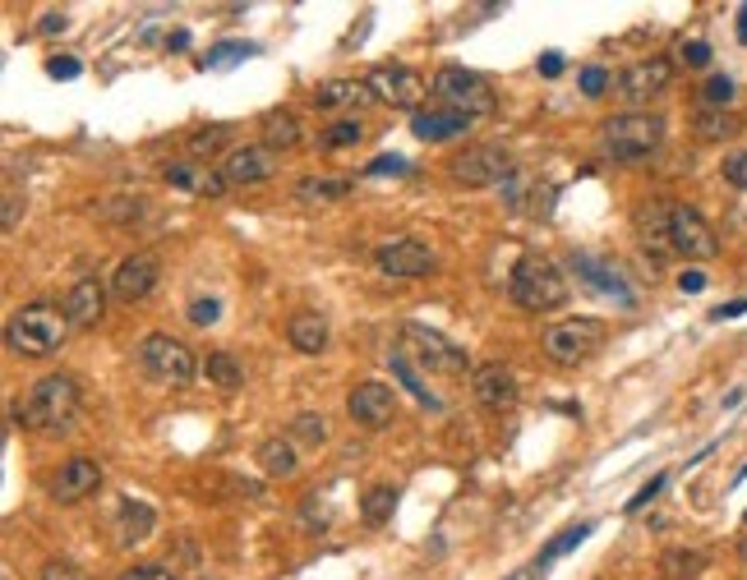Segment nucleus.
<instances>
[{"mask_svg":"<svg viewBox=\"0 0 747 580\" xmlns=\"http://www.w3.org/2000/svg\"><path fill=\"white\" fill-rule=\"evenodd\" d=\"M79 415V383L70 373H51L28 392V401L19 406V424L33 433H65Z\"/></svg>","mask_w":747,"mask_h":580,"instance_id":"1","label":"nucleus"},{"mask_svg":"<svg viewBox=\"0 0 747 580\" xmlns=\"http://www.w3.org/2000/svg\"><path fill=\"white\" fill-rule=\"evenodd\" d=\"M65 332H70V318H65V309L56 304H28L19 309L5 327V341L14 355H24V360H47L65 346Z\"/></svg>","mask_w":747,"mask_h":580,"instance_id":"2","label":"nucleus"},{"mask_svg":"<svg viewBox=\"0 0 747 580\" xmlns=\"http://www.w3.org/2000/svg\"><path fill=\"white\" fill-rule=\"evenodd\" d=\"M665 143V120L651 111H623L600 125V152L613 162H642Z\"/></svg>","mask_w":747,"mask_h":580,"instance_id":"3","label":"nucleus"},{"mask_svg":"<svg viewBox=\"0 0 747 580\" xmlns=\"http://www.w3.org/2000/svg\"><path fill=\"white\" fill-rule=\"evenodd\" d=\"M434 97H438V106H452V111H461V116H471V120H485V116L498 111V97H494L490 79L475 74V70H461V65H444V70L434 74Z\"/></svg>","mask_w":747,"mask_h":580,"instance_id":"4","label":"nucleus"},{"mask_svg":"<svg viewBox=\"0 0 747 580\" xmlns=\"http://www.w3.org/2000/svg\"><path fill=\"white\" fill-rule=\"evenodd\" d=\"M508 290H513V300H517L521 309H531V314H540V309H559V304L567 300V281H563V272H559V267L549 263V258H536V254L517 258Z\"/></svg>","mask_w":747,"mask_h":580,"instance_id":"5","label":"nucleus"},{"mask_svg":"<svg viewBox=\"0 0 747 580\" xmlns=\"http://www.w3.org/2000/svg\"><path fill=\"white\" fill-rule=\"evenodd\" d=\"M139 369L152 378V383L189 387L194 373H199V360L189 355V346L166 337V332H148V337L139 341Z\"/></svg>","mask_w":747,"mask_h":580,"instance_id":"6","label":"nucleus"},{"mask_svg":"<svg viewBox=\"0 0 747 580\" xmlns=\"http://www.w3.org/2000/svg\"><path fill=\"white\" fill-rule=\"evenodd\" d=\"M605 323L600 318H563V323H554L540 337V346H544V355L554 364H563V369H573V364H582V360H590L600 346H605Z\"/></svg>","mask_w":747,"mask_h":580,"instance_id":"7","label":"nucleus"},{"mask_svg":"<svg viewBox=\"0 0 747 580\" xmlns=\"http://www.w3.org/2000/svg\"><path fill=\"white\" fill-rule=\"evenodd\" d=\"M452 181L457 185H467V189H490V185H508L513 175H517V166H513V158L503 152L498 143H471L467 152H457L452 158Z\"/></svg>","mask_w":747,"mask_h":580,"instance_id":"8","label":"nucleus"},{"mask_svg":"<svg viewBox=\"0 0 747 580\" xmlns=\"http://www.w3.org/2000/svg\"><path fill=\"white\" fill-rule=\"evenodd\" d=\"M669 244H674V254H683V258H715L720 254V240L711 231V221L701 217L697 208H683V204H674Z\"/></svg>","mask_w":747,"mask_h":580,"instance_id":"9","label":"nucleus"},{"mask_svg":"<svg viewBox=\"0 0 747 580\" xmlns=\"http://www.w3.org/2000/svg\"><path fill=\"white\" fill-rule=\"evenodd\" d=\"M669 83H674V65L660 60V56H651V60H636V65H628V70H623L619 97L628 106H646V102H655L660 93H669Z\"/></svg>","mask_w":747,"mask_h":580,"instance_id":"10","label":"nucleus"},{"mask_svg":"<svg viewBox=\"0 0 747 580\" xmlns=\"http://www.w3.org/2000/svg\"><path fill=\"white\" fill-rule=\"evenodd\" d=\"M369 88H373V97L398 106V111H421V97L429 93L425 79L406 70V65H379V70L369 74Z\"/></svg>","mask_w":747,"mask_h":580,"instance_id":"11","label":"nucleus"},{"mask_svg":"<svg viewBox=\"0 0 747 580\" xmlns=\"http://www.w3.org/2000/svg\"><path fill=\"white\" fill-rule=\"evenodd\" d=\"M158 277H162L158 254H125V258L116 263V272H112V295H116L120 304H139L143 295H152Z\"/></svg>","mask_w":747,"mask_h":580,"instance_id":"12","label":"nucleus"},{"mask_svg":"<svg viewBox=\"0 0 747 580\" xmlns=\"http://www.w3.org/2000/svg\"><path fill=\"white\" fill-rule=\"evenodd\" d=\"M402 337L411 341V350L421 355V360L434 369V373H467V350L452 346L448 337H438V332L421 327V323H406Z\"/></svg>","mask_w":747,"mask_h":580,"instance_id":"13","label":"nucleus"},{"mask_svg":"<svg viewBox=\"0 0 747 580\" xmlns=\"http://www.w3.org/2000/svg\"><path fill=\"white\" fill-rule=\"evenodd\" d=\"M346 410L356 424H365V429H388V424L398 419V396H392L388 383H373L369 378V383H360L346 396Z\"/></svg>","mask_w":747,"mask_h":580,"instance_id":"14","label":"nucleus"},{"mask_svg":"<svg viewBox=\"0 0 747 580\" xmlns=\"http://www.w3.org/2000/svg\"><path fill=\"white\" fill-rule=\"evenodd\" d=\"M373 263H379V272L383 277H429L434 272V254H429V244H421V240H392V244H383L379 254H373Z\"/></svg>","mask_w":747,"mask_h":580,"instance_id":"15","label":"nucleus"},{"mask_svg":"<svg viewBox=\"0 0 747 580\" xmlns=\"http://www.w3.org/2000/svg\"><path fill=\"white\" fill-rule=\"evenodd\" d=\"M97 488H102V465L93 456H70L51 479V498L56 502H83L88 494H97Z\"/></svg>","mask_w":747,"mask_h":580,"instance_id":"16","label":"nucleus"},{"mask_svg":"<svg viewBox=\"0 0 747 580\" xmlns=\"http://www.w3.org/2000/svg\"><path fill=\"white\" fill-rule=\"evenodd\" d=\"M273 171H277V152L263 148V143L235 148L231 158L222 162V175L231 185H263V181H273Z\"/></svg>","mask_w":747,"mask_h":580,"instance_id":"17","label":"nucleus"},{"mask_svg":"<svg viewBox=\"0 0 747 580\" xmlns=\"http://www.w3.org/2000/svg\"><path fill=\"white\" fill-rule=\"evenodd\" d=\"M471 129V116H461L452 106H425L411 116V134L421 143H444V139H461Z\"/></svg>","mask_w":747,"mask_h":580,"instance_id":"18","label":"nucleus"},{"mask_svg":"<svg viewBox=\"0 0 747 580\" xmlns=\"http://www.w3.org/2000/svg\"><path fill=\"white\" fill-rule=\"evenodd\" d=\"M65 318H70V327H97L102 314H106V290L97 277H83L70 286V295H65Z\"/></svg>","mask_w":747,"mask_h":580,"instance_id":"19","label":"nucleus"},{"mask_svg":"<svg viewBox=\"0 0 747 580\" xmlns=\"http://www.w3.org/2000/svg\"><path fill=\"white\" fill-rule=\"evenodd\" d=\"M471 387L480 396V406H490V410H513L517 406V378H513V369H503V364H480L471 373Z\"/></svg>","mask_w":747,"mask_h":580,"instance_id":"20","label":"nucleus"},{"mask_svg":"<svg viewBox=\"0 0 747 580\" xmlns=\"http://www.w3.org/2000/svg\"><path fill=\"white\" fill-rule=\"evenodd\" d=\"M166 185L171 189H189V194H208V198H222L231 189V181L222 171H204L199 162H171L166 171Z\"/></svg>","mask_w":747,"mask_h":580,"instance_id":"21","label":"nucleus"},{"mask_svg":"<svg viewBox=\"0 0 747 580\" xmlns=\"http://www.w3.org/2000/svg\"><path fill=\"white\" fill-rule=\"evenodd\" d=\"M669 217H674V204H665V198H651V204L636 208V235H642V244L651 254H674Z\"/></svg>","mask_w":747,"mask_h":580,"instance_id":"22","label":"nucleus"},{"mask_svg":"<svg viewBox=\"0 0 747 580\" xmlns=\"http://www.w3.org/2000/svg\"><path fill=\"white\" fill-rule=\"evenodd\" d=\"M152 530H158V511H152L148 502H139V498H125L120 511H116V544L135 548V544L148 540Z\"/></svg>","mask_w":747,"mask_h":580,"instance_id":"23","label":"nucleus"},{"mask_svg":"<svg viewBox=\"0 0 747 580\" xmlns=\"http://www.w3.org/2000/svg\"><path fill=\"white\" fill-rule=\"evenodd\" d=\"M369 102H379V97H373V88H369V79H333V83H323L314 93V106H323V111H337V106L360 111Z\"/></svg>","mask_w":747,"mask_h":580,"instance_id":"24","label":"nucleus"},{"mask_svg":"<svg viewBox=\"0 0 747 580\" xmlns=\"http://www.w3.org/2000/svg\"><path fill=\"white\" fill-rule=\"evenodd\" d=\"M287 341L300 355H323L327 350V318L323 314H296L287 323Z\"/></svg>","mask_w":747,"mask_h":580,"instance_id":"25","label":"nucleus"},{"mask_svg":"<svg viewBox=\"0 0 747 580\" xmlns=\"http://www.w3.org/2000/svg\"><path fill=\"white\" fill-rule=\"evenodd\" d=\"M350 194V181L346 175H304L296 185V198L300 204H337V198Z\"/></svg>","mask_w":747,"mask_h":580,"instance_id":"26","label":"nucleus"},{"mask_svg":"<svg viewBox=\"0 0 747 580\" xmlns=\"http://www.w3.org/2000/svg\"><path fill=\"white\" fill-rule=\"evenodd\" d=\"M258 465H263V471H268L273 479H291V475L300 471V456H296V448H291L287 438H268V442L258 448Z\"/></svg>","mask_w":747,"mask_h":580,"instance_id":"27","label":"nucleus"},{"mask_svg":"<svg viewBox=\"0 0 747 580\" xmlns=\"http://www.w3.org/2000/svg\"><path fill=\"white\" fill-rule=\"evenodd\" d=\"M296 143H300V120L291 111H268V116H263V148L281 152V148H296Z\"/></svg>","mask_w":747,"mask_h":580,"instance_id":"28","label":"nucleus"},{"mask_svg":"<svg viewBox=\"0 0 747 580\" xmlns=\"http://www.w3.org/2000/svg\"><path fill=\"white\" fill-rule=\"evenodd\" d=\"M204 373H208V383H217L222 392H235L240 383H245V369H240V360L227 355V350H212L204 360Z\"/></svg>","mask_w":747,"mask_h":580,"instance_id":"29","label":"nucleus"},{"mask_svg":"<svg viewBox=\"0 0 747 580\" xmlns=\"http://www.w3.org/2000/svg\"><path fill=\"white\" fill-rule=\"evenodd\" d=\"M692 129H697V139H706V143H724V139H734L738 134V120L729 116V111H697V120H692Z\"/></svg>","mask_w":747,"mask_h":580,"instance_id":"30","label":"nucleus"},{"mask_svg":"<svg viewBox=\"0 0 747 580\" xmlns=\"http://www.w3.org/2000/svg\"><path fill=\"white\" fill-rule=\"evenodd\" d=\"M586 534H590V525H573V530H563L559 540H549V548L536 557V567H531V571H536V576H544V571H549V562H559L563 553H573L577 544H586Z\"/></svg>","mask_w":747,"mask_h":580,"instance_id":"31","label":"nucleus"},{"mask_svg":"<svg viewBox=\"0 0 747 580\" xmlns=\"http://www.w3.org/2000/svg\"><path fill=\"white\" fill-rule=\"evenodd\" d=\"M392 507H398V488H388V484H379V488H369L365 494V521L369 525H383V521H392Z\"/></svg>","mask_w":747,"mask_h":580,"instance_id":"32","label":"nucleus"},{"mask_svg":"<svg viewBox=\"0 0 747 580\" xmlns=\"http://www.w3.org/2000/svg\"><path fill=\"white\" fill-rule=\"evenodd\" d=\"M231 125H212V129H199V134H189V158H212L222 143H231Z\"/></svg>","mask_w":747,"mask_h":580,"instance_id":"33","label":"nucleus"},{"mask_svg":"<svg viewBox=\"0 0 747 580\" xmlns=\"http://www.w3.org/2000/svg\"><path fill=\"white\" fill-rule=\"evenodd\" d=\"M250 51H254L250 42H222V47H212L208 56H199V65H204V70H227V65H240Z\"/></svg>","mask_w":747,"mask_h":580,"instance_id":"34","label":"nucleus"},{"mask_svg":"<svg viewBox=\"0 0 747 580\" xmlns=\"http://www.w3.org/2000/svg\"><path fill=\"white\" fill-rule=\"evenodd\" d=\"M392 373H398V378H402V383H406V392H411L415 401H421V406H429V410L438 406V401H434V396L425 392V383H421V378H415V373H411V364H406V355H402V350H392Z\"/></svg>","mask_w":747,"mask_h":580,"instance_id":"35","label":"nucleus"},{"mask_svg":"<svg viewBox=\"0 0 747 580\" xmlns=\"http://www.w3.org/2000/svg\"><path fill=\"white\" fill-rule=\"evenodd\" d=\"M291 438H300V442H310V448H319V442L327 438V424H323V415H314V410L296 415V419H291Z\"/></svg>","mask_w":747,"mask_h":580,"instance_id":"36","label":"nucleus"},{"mask_svg":"<svg viewBox=\"0 0 747 580\" xmlns=\"http://www.w3.org/2000/svg\"><path fill=\"white\" fill-rule=\"evenodd\" d=\"M365 139V125L360 120H337L333 129H323V148H350Z\"/></svg>","mask_w":747,"mask_h":580,"instance_id":"37","label":"nucleus"},{"mask_svg":"<svg viewBox=\"0 0 747 580\" xmlns=\"http://www.w3.org/2000/svg\"><path fill=\"white\" fill-rule=\"evenodd\" d=\"M734 97H738V88H734V79H724V74L706 79V88H701V102H706L711 111H720V106H729Z\"/></svg>","mask_w":747,"mask_h":580,"instance_id":"38","label":"nucleus"},{"mask_svg":"<svg viewBox=\"0 0 747 580\" xmlns=\"http://www.w3.org/2000/svg\"><path fill=\"white\" fill-rule=\"evenodd\" d=\"M665 567H669V576H697L701 567H706V557L678 548V553H669V557H665Z\"/></svg>","mask_w":747,"mask_h":580,"instance_id":"39","label":"nucleus"},{"mask_svg":"<svg viewBox=\"0 0 747 580\" xmlns=\"http://www.w3.org/2000/svg\"><path fill=\"white\" fill-rule=\"evenodd\" d=\"M406 171H411V162L398 158V152H383V158H373V162L365 166V175H406Z\"/></svg>","mask_w":747,"mask_h":580,"instance_id":"40","label":"nucleus"},{"mask_svg":"<svg viewBox=\"0 0 747 580\" xmlns=\"http://www.w3.org/2000/svg\"><path fill=\"white\" fill-rule=\"evenodd\" d=\"M42 580H88V571L74 567V562H65V557H51V562L42 567Z\"/></svg>","mask_w":747,"mask_h":580,"instance_id":"41","label":"nucleus"},{"mask_svg":"<svg viewBox=\"0 0 747 580\" xmlns=\"http://www.w3.org/2000/svg\"><path fill=\"white\" fill-rule=\"evenodd\" d=\"M582 93H586V97H605V93H609V74L600 70V65L582 70Z\"/></svg>","mask_w":747,"mask_h":580,"instance_id":"42","label":"nucleus"},{"mask_svg":"<svg viewBox=\"0 0 747 580\" xmlns=\"http://www.w3.org/2000/svg\"><path fill=\"white\" fill-rule=\"evenodd\" d=\"M217 314H222V304H217V300H194V304H189V323H194V327H212Z\"/></svg>","mask_w":747,"mask_h":580,"instance_id":"43","label":"nucleus"},{"mask_svg":"<svg viewBox=\"0 0 747 580\" xmlns=\"http://www.w3.org/2000/svg\"><path fill=\"white\" fill-rule=\"evenodd\" d=\"M724 181L734 189H747V152H734V158H724Z\"/></svg>","mask_w":747,"mask_h":580,"instance_id":"44","label":"nucleus"},{"mask_svg":"<svg viewBox=\"0 0 747 580\" xmlns=\"http://www.w3.org/2000/svg\"><path fill=\"white\" fill-rule=\"evenodd\" d=\"M19 212H24V194L10 185V189H5V212H0V227L14 231V227H19Z\"/></svg>","mask_w":747,"mask_h":580,"instance_id":"45","label":"nucleus"},{"mask_svg":"<svg viewBox=\"0 0 747 580\" xmlns=\"http://www.w3.org/2000/svg\"><path fill=\"white\" fill-rule=\"evenodd\" d=\"M678 60L692 65V70H701V65H711V47H706V42H683V47H678Z\"/></svg>","mask_w":747,"mask_h":580,"instance_id":"46","label":"nucleus"},{"mask_svg":"<svg viewBox=\"0 0 747 580\" xmlns=\"http://www.w3.org/2000/svg\"><path fill=\"white\" fill-rule=\"evenodd\" d=\"M79 70H83V65H79L74 56H51V60H47V74H51V79H79Z\"/></svg>","mask_w":747,"mask_h":580,"instance_id":"47","label":"nucleus"},{"mask_svg":"<svg viewBox=\"0 0 747 580\" xmlns=\"http://www.w3.org/2000/svg\"><path fill=\"white\" fill-rule=\"evenodd\" d=\"M660 488H665V475H655L651 484H642V494H636V498L628 502V511H642V507H646V502H651L655 494H660Z\"/></svg>","mask_w":747,"mask_h":580,"instance_id":"48","label":"nucleus"},{"mask_svg":"<svg viewBox=\"0 0 747 580\" xmlns=\"http://www.w3.org/2000/svg\"><path fill=\"white\" fill-rule=\"evenodd\" d=\"M120 580H175L166 567H129Z\"/></svg>","mask_w":747,"mask_h":580,"instance_id":"49","label":"nucleus"},{"mask_svg":"<svg viewBox=\"0 0 747 580\" xmlns=\"http://www.w3.org/2000/svg\"><path fill=\"white\" fill-rule=\"evenodd\" d=\"M743 314H747V300H734V304H720L711 318H715V323H724V318H743Z\"/></svg>","mask_w":747,"mask_h":580,"instance_id":"50","label":"nucleus"},{"mask_svg":"<svg viewBox=\"0 0 747 580\" xmlns=\"http://www.w3.org/2000/svg\"><path fill=\"white\" fill-rule=\"evenodd\" d=\"M701 286H706V272H683L678 277V290H688V295H697Z\"/></svg>","mask_w":747,"mask_h":580,"instance_id":"51","label":"nucleus"},{"mask_svg":"<svg viewBox=\"0 0 747 580\" xmlns=\"http://www.w3.org/2000/svg\"><path fill=\"white\" fill-rule=\"evenodd\" d=\"M540 74H544V79H559V74H563V56L549 51V56L540 60Z\"/></svg>","mask_w":747,"mask_h":580,"instance_id":"52","label":"nucleus"},{"mask_svg":"<svg viewBox=\"0 0 747 580\" xmlns=\"http://www.w3.org/2000/svg\"><path fill=\"white\" fill-rule=\"evenodd\" d=\"M42 33H65V14H60V10H51L47 19H42Z\"/></svg>","mask_w":747,"mask_h":580,"instance_id":"53","label":"nucleus"},{"mask_svg":"<svg viewBox=\"0 0 747 580\" xmlns=\"http://www.w3.org/2000/svg\"><path fill=\"white\" fill-rule=\"evenodd\" d=\"M166 47H175V51L189 47V33H171V37H166Z\"/></svg>","mask_w":747,"mask_h":580,"instance_id":"54","label":"nucleus"},{"mask_svg":"<svg viewBox=\"0 0 747 580\" xmlns=\"http://www.w3.org/2000/svg\"><path fill=\"white\" fill-rule=\"evenodd\" d=\"M738 37H743V42H747V5H743V10H738Z\"/></svg>","mask_w":747,"mask_h":580,"instance_id":"55","label":"nucleus"},{"mask_svg":"<svg viewBox=\"0 0 747 580\" xmlns=\"http://www.w3.org/2000/svg\"><path fill=\"white\" fill-rule=\"evenodd\" d=\"M743 562H747V544H743Z\"/></svg>","mask_w":747,"mask_h":580,"instance_id":"56","label":"nucleus"},{"mask_svg":"<svg viewBox=\"0 0 747 580\" xmlns=\"http://www.w3.org/2000/svg\"><path fill=\"white\" fill-rule=\"evenodd\" d=\"M743 521H747V517H743Z\"/></svg>","mask_w":747,"mask_h":580,"instance_id":"57","label":"nucleus"}]
</instances>
